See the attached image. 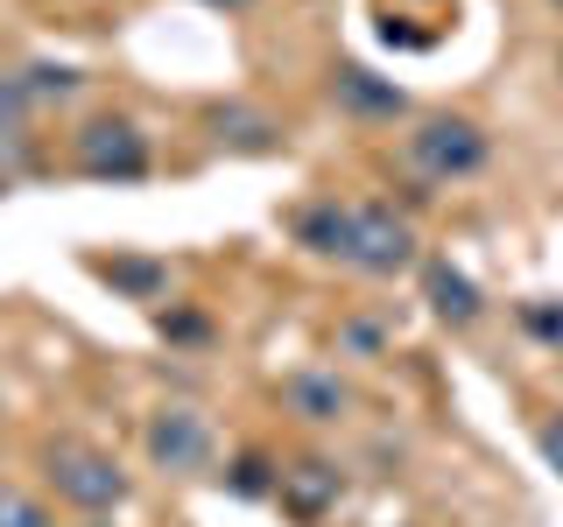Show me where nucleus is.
<instances>
[{
	"label": "nucleus",
	"instance_id": "dca6fc26",
	"mask_svg": "<svg viewBox=\"0 0 563 527\" xmlns=\"http://www.w3.org/2000/svg\"><path fill=\"white\" fill-rule=\"evenodd\" d=\"M542 457H550V471H563V415L542 422Z\"/></svg>",
	"mask_w": 563,
	"mask_h": 527
},
{
	"label": "nucleus",
	"instance_id": "f257e3e1",
	"mask_svg": "<svg viewBox=\"0 0 563 527\" xmlns=\"http://www.w3.org/2000/svg\"><path fill=\"white\" fill-rule=\"evenodd\" d=\"M345 268L360 274H401L416 260V233L409 218H395L387 204H352L345 211V246H339Z\"/></svg>",
	"mask_w": 563,
	"mask_h": 527
},
{
	"label": "nucleus",
	"instance_id": "20e7f679",
	"mask_svg": "<svg viewBox=\"0 0 563 527\" xmlns=\"http://www.w3.org/2000/svg\"><path fill=\"white\" fill-rule=\"evenodd\" d=\"M78 169L99 176V183H134L148 169V141H141L134 120H92L78 134Z\"/></svg>",
	"mask_w": 563,
	"mask_h": 527
},
{
	"label": "nucleus",
	"instance_id": "f03ea898",
	"mask_svg": "<svg viewBox=\"0 0 563 527\" xmlns=\"http://www.w3.org/2000/svg\"><path fill=\"white\" fill-rule=\"evenodd\" d=\"M49 485H57V500L85 506V514H106V506L128 500V471L92 444H49Z\"/></svg>",
	"mask_w": 563,
	"mask_h": 527
},
{
	"label": "nucleus",
	"instance_id": "0eeeda50",
	"mask_svg": "<svg viewBox=\"0 0 563 527\" xmlns=\"http://www.w3.org/2000/svg\"><path fill=\"white\" fill-rule=\"evenodd\" d=\"M282 401H289V415H303V422H339L352 408V386L339 373H289L282 380Z\"/></svg>",
	"mask_w": 563,
	"mask_h": 527
},
{
	"label": "nucleus",
	"instance_id": "9b49d317",
	"mask_svg": "<svg viewBox=\"0 0 563 527\" xmlns=\"http://www.w3.org/2000/svg\"><path fill=\"white\" fill-rule=\"evenodd\" d=\"M521 330L536 345L563 351V295H536V303H521Z\"/></svg>",
	"mask_w": 563,
	"mask_h": 527
},
{
	"label": "nucleus",
	"instance_id": "4468645a",
	"mask_svg": "<svg viewBox=\"0 0 563 527\" xmlns=\"http://www.w3.org/2000/svg\"><path fill=\"white\" fill-rule=\"evenodd\" d=\"M0 527H49V514L29 500V492H14V485H0Z\"/></svg>",
	"mask_w": 563,
	"mask_h": 527
},
{
	"label": "nucleus",
	"instance_id": "7ed1b4c3",
	"mask_svg": "<svg viewBox=\"0 0 563 527\" xmlns=\"http://www.w3.org/2000/svg\"><path fill=\"white\" fill-rule=\"evenodd\" d=\"M409 162L430 176V183H451V176H472L486 162V134L472 120H422L409 134Z\"/></svg>",
	"mask_w": 563,
	"mask_h": 527
},
{
	"label": "nucleus",
	"instance_id": "ddd939ff",
	"mask_svg": "<svg viewBox=\"0 0 563 527\" xmlns=\"http://www.w3.org/2000/svg\"><path fill=\"white\" fill-rule=\"evenodd\" d=\"M22 85H29V99H70V92H78V70H70V64H35Z\"/></svg>",
	"mask_w": 563,
	"mask_h": 527
},
{
	"label": "nucleus",
	"instance_id": "423d86ee",
	"mask_svg": "<svg viewBox=\"0 0 563 527\" xmlns=\"http://www.w3.org/2000/svg\"><path fill=\"white\" fill-rule=\"evenodd\" d=\"M275 492H282V506H289L296 520H317L331 500H339V471H331L324 457H303V464H289L275 479Z\"/></svg>",
	"mask_w": 563,
	"mask_h": 527
},
{
	"label": "nucleus",
	"instance_id": "f3484780",
	"mask_svg": "<svg viewBox=\"0 0 563 527\" xmlns=\"http://www.w3.org/2000/svg\"><path fill=\"white\" fill-rule=\"evenodd\" d=\"M205 8H246V0H205Z\"/></svg>",
	"mask_w": 563,
	"mask_h": 527
},
{
	"label": "nucleus",
	"instance_id": "6e6552de",
	"mask_svg": "<svg viewBox=\"0 0 563 527\" xmlns=\"http://www.w3.org/2000/svg\"><path fill=\"white\" fill-rule=\"evenodd\" d=\"M422 289H430V310L444 316V324H472V316H479V289H472V281L457 274L451 260H430Z\"/></svg>",
	"mask_w": 563,
	"mask_h": 527
},
{
	"label": "nucleus",
	"instance_id": "a211bd4d",
	"mask_svg": "<svg viewBox=\"0 0 563 527\" xmlns=\"http://www.w3.org/2000/svg\"><path fill=\"white\" fill-rule=\"evenodd\" d=\"M556 70H563V57H556Z\"/></svg>",
	"mask_w": 563,
	"mask_h": 527
},
{
	"label": "nucleus",
	"instance_id": "1a4fd4ad",
	"mask_svg": "<svg viewBox=\"0 0 563 527\" xmlns=\"http://www.w3.org/2000/svg\"><path fill=\"white\" fill-rule=\"evenodd\" d=\"M331 92H339V105H352V113H387V120L409 105L395 85H380L374 70H339V78H331Z\"/></svg>",
	"mask_w": 563,
	"mask_h": 527
},
{
	"label": "nucleus",
	"instance_id": "6ab92c4d",
	"mask_svg": "<svg viewBox=\"0 0 563 527\" xmlns=\"http://www.w3.org/2000/svg\"><path fill=\"white\" fill-rule=\"evenodd\" d=\"M556 8H563V0H556Z\"/></svg>",
	"mask_w": 563,
	"mask_h": 527
},
{
	"label": "nucleus",
	"instance_id": "39448f33",
	"mask_svg": "<svg viewBox=\"0 0 563 527\" xmlns=\"http://www.w3.org/2000/svg\"><path fill=\"white\" fill-rule=\"evenodd\" d=\"M148 457L163 471H205L211 464V422L198 408H155L148 415Z\"/></svg>",
	"mask_w": 563,
	"mask_h": 527
},
{
	"label": "nucleus",
	"instance_id": "9d476101",
	"mask_svg": "<svg viewBox=\"0 0 563 527\" xmlns=\"http://www.w3.org/2000/svg\"><path fill=\"white\" fill-rule=\"evenodd\" d=\"M211 127H219V141H233V148H246V155H268L275 148V127L261 113H246V105H219Z\"/></svg>",
	"mask_w": 563,
	"mask_h": 527
},
{
	"label": "nucleus",
	"instance_id": "2eb2a0df",
	"mask_svg": "<svg viewBox=\"0 0 563 527\" xmlns=\"http://www.w3.org/2000/svg\"><path fill=\"white\" fill-rule=\"evenodd\" d=\"M268 485L275 479H268V464H261V457H240V464H233V492H240V500H261Z\"/></svg>",
	"mask_w": 563,
	"mask_h": 527
},
{
	"label": "nucleus",
	"instance_id": "f8f14e48",
	"mask_svg": "<svg viewBox=\"0 0 563 527\" xmlns=\"http://www.w3.org/2000/svg\"><path fill=\"white\" fill-rule=\"evenodd\" d=\"M99 274L120 281V289H134V295H155V289H163V268H148V260H99Z\"/></svg>",
	"mask_w": 563,
	"mask_h": 527
}]
</instances>
